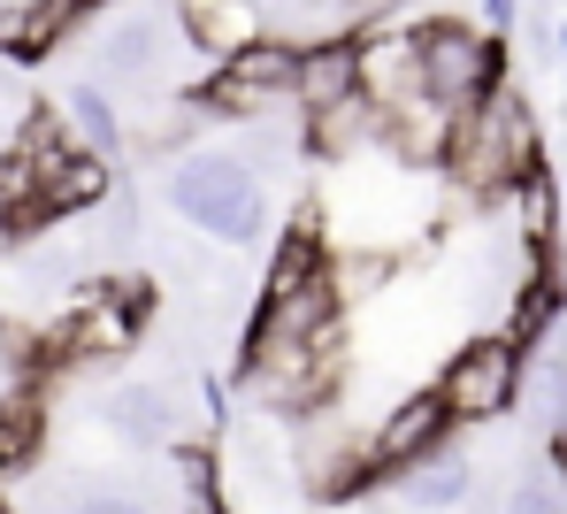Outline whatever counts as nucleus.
I'll use <instances>...</instances> for the list:
<instances>
[{"label": "nucleus", "mask_w": 567, "mask_h": 514, "mask_svg": "<svg viewBox=\"0 0 567 514\" xmlns=\"http://www.w3.org/2000/svg\"><path fill=\"white\" fill-rule=\"evenodd\" d=\"M545 162V138H537V115L514 85H491L475 107L453 115V138H445V177L475 193V201H506L529 169Z\"/></svg>", "instance_id": "obj_1"}, {"label": "nucleus", "mask_w": 567, "mask_h": 514, "mask_svg": "<svg viewBox=\"0 0 567 514\" xmlns=\"http://www.w3.org/2000/svg\"><path fill=\"white\" fill-rule=\"evenodd\" d=\"M346 330V300L330 277V246L315 238V223H291L254 292V330L246 338H277V346H330Z\"/></svg>", "instance_id": "obj_2"}, {"label": "nucleus", "mask_w": 567, "mask_h": 514, "mask_svg": "<svg viewBox=\"0 0 567 514\" xmlns=\"http://www.w3.org/2000/svg\"><path fill=\"white\" fill-rule=\"evenodd\" d=\"M162 201L177 207L192 230H207L215 246H254V238L269 230V193H261V177H254L230 146L177 154L169 177H162Z\"/></svg>", "instance_id": "obj_3"}, {"label": "nucleus", "mask_w": 567, "mask_h": 514, "mask_svg": "<svg viewBox=\"0 0 567 514\" xmlns=\"http://www.w3.org/2000/svg\"><path fill=\"white\" fill-rule=\"evenodd\" d=\"M146 315H154V285H146V277H93V285L70 292V308L39 338V353H47V361H70V369L123 361V353L138 346Z\"/></svg>", "instance_id": "obj_4"}, {"label": "nucleus", "mask_w": 567, "mask_h": 514, "mask_svg": "<svg viewBox=\"0 0 567 514\" xmlns=\"http://www.w3.org/2000/svg\"><path fill=\"white\" fill-rule=\"evenodd\" d=\"M414 70H422V93L437 107H475L491 85H506V39L475 31L461 16H430L414 23Z\"/></svg>", "instance_id": "obj_5"}, {"label": "nucleus", "mask_w": 567, "mask_h": 514, "mask_svg": "<svg viewBox=\"0 0 567 514\" xmlns=\"http://www.w3.org/2000/svg\"><path fill=\"white\" fill-rule=\"evenodd\" d=\"M522 392H529V353H522L514 338H498V330L468 338V346L437 369V384H430V400L445 408V422H453V430L514 414V400H522Z\"/></svg>", "instance_id": "obj_6"}, {"label": "nucleus", "mask_w": 567, "mask_h": 514, "mask_svg": "<svg viewBox=\"0 0 567 514\" xmlns=\"http://www.w3.org/2000/svg\"><path fill=\"white\" fill-rule=\"evenodd\" d=\"M291 70H299V47H291V39H269V31H254V39L223 47L215 78L192 85V107H207V115H238V123H261L269 107H291Z\"/></svg>", "instance_id": "obj_7"}, {"label": "nucleus", "mask_w": 567, "mask_h": 514, "mask_svg": "<svg viewBox=\"0 0 567 514\" xmlns=\"http://www.w3.org/2000/svg\"><path fill=\"white\" fill-rule=\"evenodd\" d=\"M445 438H453L445 408H437L430 392H406L399 408H383L377 430H361V476H369V484H399V476H406L414 461H430Z\"/></svg>", "instance_id": "obj_8"}, {"label": "nucleus", "mask_w": 567, "mask_h": 514, "mask_svg": "<svg viewBox=\"0 0 567 514\" xmlns=\"http://www.w3.org/2000/svg\"><path fill=\"white\" fill-rule=\"evenodd\" d=\"M177 39H185V16L177 8H162V0H115V16L100 23V70L146 85Z\"/></svg>", "instance_id": "obj_9"}, {"label": "nucleus", "mask_w": 567, "mask_h": 514, "mask_svg": "<svg viewBox=\"0 0 567 514\" xmlns=\"http://www.w3.org/2000/svg\"><path fill=\"white\" fill-rule=\"evenodd\" d=\"M100 422L131 445V453H154V445H177L192 438V408L177 384H154V377H131V384H115L107 400H100Z\"/></svg>", "instance_id": "obj_10"}, {"label": "nucleus", "mask_w": 567, "mask_h": 514, "mask_svg": "<svg viewBox=\"0 0 567 514\" xmlns=\"http://www.w3.org/2000/svg\"><path fill=\"white\" fill-rule=\"evenodd\" d=\"M361 93V47L353 39H315L299 47V70H291V107L299 115H322V107L353 101Z\"/></svg>", "instance_id": "obj_11"}, {"label": "nucleus", "mask_w": 567, "mask_h": 514, "mask_svg": "<svg viewBox=\"0 0 567 514\" xmlns=\"http://www.w3.org/2000/svg\"><path fill=\"white\" fill-rule=\"evenodd\" d=\"M78 0H0V54L8 62H47L54 39L78 23Z\"/></svg>", "instance_id": "obj_12"}, {"label": "nucleus", "mask_w": 567, "mask_h": 514, "mask_svg": "<svg viewBox=\"0 0 567 514\" xmlns=\"http://www.w3.org/2000/svg\"><path fill=\"white\" fill-rule=\"evenodd\" d=\"M391 492H399L414 514H453V507H468V500H475V461H461L453 445H437V453L414 461Z\"/></svg>", "instance_id": "obj_13"}, {"label": "nucleus", "mask_w": 567, "mask_h": 514, "mask_svg": "<svg viewBox=\"0 0 567 514\" xmlns=\"http://www.w3.org/2000/svg\"><path fill=\"white\" fill-rule=\"evenodd\" d=\"M506 207H514V238H522L529 254H553V238H560V177H553L545 162L506 193Z\"/></svg>", "instance_id": "obj_14"}, {"label": "nucleus", "mask_w": 567, "mask_h": 514, "mask_svg": "<svg viewBox=\"0 0 567 514\" xmlns=\"http://www.w3.org/2000/svg\"><path fill=\"white\" fill-rule=\"evenodd\" d=\"M62 123H70V138H78L85 154H100V162L123 154V115H115V101H107V85H70Z\"/></svg>", "instance_id": "obj_15"}, {"label": "nucleus", "mask_w": 567, "mask_h": 514, "mask_svg": "<svg viewBox=\"0 0 567 514\" xmlns=\"http://www.w3.org/2000/svg\"><path fill=\"white\" fill-rule=\"evenodd\" d=\"M54 514H154L146 492H123V484H85V492H62Z\"/></svg>", "instance_id": "obj_16"}, {"label": "nucleus", "mask_w": 567, "mask_h": 514, "mask_svg": "<svg viewBox=\"0 0 567 514\" xmlns=\"http://www.w3.org/2000/svg\"><path fill=\"white\" fill-rule=\"evenodd\" d=\"M506 514H567V492H553V484H514Z\"/></svg>", "instance_id": "obj_17"}, {"label": "nucleus", "mask_w": 567, "mask_h": 514, "mask_svg": "<svg viewBox=\"0 0 567 514\" xmlns=\"http://www.w3.org/2000/svg\"><path fill=\"white\" fill-rule=\"evenodd\" d=\"M475 8H483V31H491V39H506V31L522 23V0H475Z\"/></svg>", "instance_id": "obj_18"}, {"label": "nucleus", "mask_w": 567, "mask_h": 514, "mask_svg": "<svg viewBox=\"0 0 567 514\" xmlns=\"http://www.w3.org/2000/svg\"><path fill=\"white\" fill-rule=\"evenodd\" d=\"M553 47H560V62H567V23H560V31H553Z\"/></svg>", "instance_id": "obj_19"}]
</instances>
